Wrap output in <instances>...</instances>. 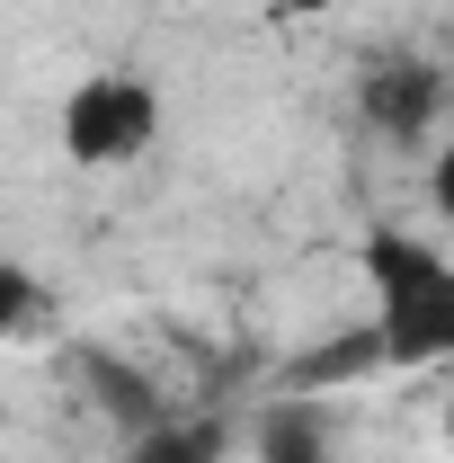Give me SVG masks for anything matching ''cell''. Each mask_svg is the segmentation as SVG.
Masks as SVG:
<instances>
[{
	"label": "cell",
	"mask_w": 454,
	"mask_h": 463,
	"mask_svg": "<svg viewBox=\"0 0 454 463\" xmlns=\"http://www.w3.org/2000/svg\"><path fill=\"white\" fill-rule=\"evenodd\" d=\"M259 463H339V455H330V428H321V410L285 392V402L259 419Z\"/></svg>",
	"instance_id": "5b68a950"
},
{
	"label": "cell",
	"mask_w": 454,
	"mask_h": 463,
	"mask_svg": "<svg viewBox=\"0 0 454 463\" xmlns=\"http://www.w3.org/2000/svg\"><path fill=\"white\" fill-rule=\"evenodd\" d=\"M99 402H108V419L125 428V437L161 419V402H152V383H143V374H125V365H99Z\"/></svg>",
	"instance_id": "52a82bcc"
},
{
	"label": "cell",
	"mask_w": 454,
	"mask_h": 463,
	"mask_svg": "<svg viewBox=\"0 0 454 463\" xmlns=\"http://www.w3.org/2000/svg\"><path fill=\"white\" fill-rule=\"evenodd\" d=\"M62 152L80 170H116V161H143L161 143V90L143 71H90L62 90V116H54Z\"/></svg>",
	"instance_id": "7a4b0ae2"
},
{
	"label": "cell",
	"mask_w": 454,
	"mask_h": 463,
	"mask_svg": "<svg viewBox=\"0 0 454 463\" xmlns=\"http://www.w3.org/2000/svg\"><path fill=\"white\" fill-rule=\"evenodd\" d=\"M36 303H45V286H36L18 259H0V339H9V330H27V321H36Z\"/></svg>",
	"instance_id": "ba28073f"
},
{
	"label": "cell",
	"mask_w": 454,
	"mask_h": 463,
	"mask_svg": "<svg viewBox=\"0 0 454 463\" xmlns=\"http://www.w3.org/2000/svg\"><path fill=\"white\" fill-rule=\"evenodd\" d=\"M446 446H454V402H446Z\"/></svg>",
	"instance_id": "8fae6325"
},
{
	"label": "cell",
	"mask_w": 454,
	"mask_h": 463,
	"mask_svg": "<svg viewBox=\"0 0 454 463\" xmlns=\"http://www.w3.org/2000/svg\"><path fill=\"white\" fill-rule=\"evenodd\" d=\"M365 286H374V339L383 365H454V259H437L410 232H365Z\"/></svg>",
	"instance_id": "6da1fadb"
},
{
	"label": "cell",
	"mask_w": 454,
	"mask_h": 463,
	"mask_svg": "<svg viewBox=\"0 0 454 463\" xmlns=\"http://www.w3.org/2000/svg\"><path fill=\"white\" fill-rule=\"evenodd\" d=\"M125 463H223V428L214 419H152L125 437Z\"/></svg>",
	"instance_id": "8992f818"
},
{
	"label": "cell",
	"mask_w": 454,
	"mask_h": 463,
	"mask_svg": "<svg viewBox=\"0 0 454 463\" xmlns=\"http://www.w3.org/2000/svg\"><path fill=\"white\" fill-rule=\"evenodd\" d=\"M428 196H437V214L454 223V143L437 152V161H428Z\"/></svg>",
	"instance_id": "9c48e42d"
},
{
	"label": "cell",
	"mask_w": 454,
	"mask_h": 463,
	"mask_svg": "<svg viewBox=\"0 0 454 463\" xmlns=\"http://www.w3.org/2000/svg\"><path fill=\"white\" fill-rule=\"evenodd\" d=\"M365 374H393L374 321H365V330H339V339H321V347H303V356H285L277 383L294 392V402H312V392H330V383H365Z\"/></svg>",
	"instance_id": "277c9868"
},
{
	"label": "cell",
	"mask_w": 454,
	"mask_h": 463,
	"mask_svg": "<svg viewBox=\"0 0 454 463\" xmlns=\"http://www.w3.org/2000/svg\"><path fill=\"white\" fill-rule=\"evenodd\" d=\"M285 9H294V18H312V9H330V0H285Z\"/></svg>",
	"instance_id": "30bf717a"
},
{
	"label": "cell",
	"mask_w": 454,
	"mask_h": 463,
	"mask_svg": "<svg viewBox=\"0 0 454 463\" xmlns=\"http://www.w3.org/2000/svg\"><path fill=\"white\" fill-rule=\"evenodd\" d=\"M356 108H365L374 134L419 143V134L437 125V108H446V71H437V62H419V54H393V62H374V71H365Z\"/></svg>",
	"instance_id": "3957f363"
}]
</instances>
